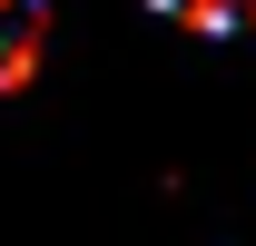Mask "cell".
I'll use <instances>...</instances> for the list:
<instances>
[{
  "label": "cell",
  "mask_w": 256,
  "mask_h": 246,
  "mask_svg": "<svg viewBox=\"0 0 256 246\" xmlns=\"http://www.w3.org/2000/svg\"><path fill=\"white\" fill-rule=\"evenodd\" d=\"M50 40V0H0V89H20Z\"/></svg>",
  "instance_id": "obj_1"
},
{
  "label": "cell",
  "mask_w": 256,
  "mask_h": 246,
  "mask_svg": "<svg viewBox=\"0 0 256 246\" xmlns=\"http://www.w3.org/2000/svg\"><path fill=\"white\" fill-rule=\"evenodd\" d=\"M168 20H188V30H256V0H148Z\"/></svg>",
  "instance_id": "obj_2"
}]
</instances>
